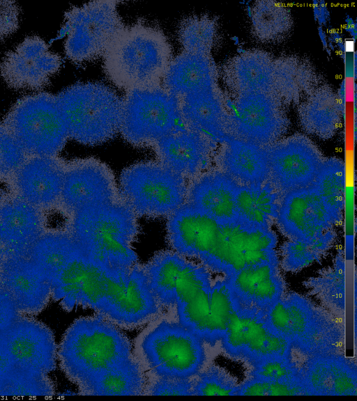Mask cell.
<instances>
[{
  "mask_svg": "<svg viewBox=\"0 0 357 401\" xmlns=\"http://www.w3.org/2000/svg\"><path fill=\"white\" fill-rule=\"evenodd\" d=\"M152 148L158 162L186 180L207 171L213 151L209 136L183 125L162 137Z\"/></svg>",
  "mask_w": 357,
  "mask_h": 401,
  "instance_id": "cell-23",
  "label": "cell"
},
{
  "mask_svg": "<svg viewBox=\"0 0 357 401\" xmlns=\"http://www.w3.org/2000/svg\"><path fill=\"white\" fill-rule=\"evenodd\" d=\"M109 81L126 92L162 86L172 59L164 32L143 21L124 25L102 56Z\"/></svg>",
  "mask_w": 357,
  "mask_h": 401,
  "instance_id": "cell-4",
  "label": "cell"
},
{
  "mask_svg": "<svg viewBox=\"0 0 357 401\" xmlns=\"http://www.w3.org/2000/svg\"><path fill=\"white\" fill-rule=\"evenodd\" d=\"M119 134L137 148L153 147L183 126L178 100L162 86L126 92Z\"/></svg>",
  "mask_w": 357,
  "mask_h": 401,
  "instance_id": "cell-9",
  "label": "cell"
},
{
  "mask_svg": "<svg viewBox=\"0 0 357 401\" xmlns=\"http://www.w3.org/2000/svg\"><path fill=\"white\" fill-rule=\"evenodd\" d=\"M221 342L229 356L251 365L271 359H291L293 349L290 342L270 326L265 312L242 308L236 302Z\"/></svg>",
  "mask_w": 357,
  "mask_h": 401,
  "instance_id": "cell-13",
  "label": "cell"
},
{
  "mask_svg": "<svg viewBox=\"0 0 357 401\" xmlns=\"http://www.w3.org/2000/svg\"><path fill=\"white\" fill-rule=\"evenodd\" d=\"M187 180L158 160L125 168L119 175L120 200L137 217H167L186 203Z\"/></svg>",
  "mask_w": 357,
  "mask_h": 401,
  "instance_id": "cell-7",
  "label": "cell"
},
{
  "mask_svg": "<svg viewBox=\"0 0 357 401\" xmlns=\"http://www.w3.org/2000/svg\"><path fill=\"white\" fill-rule=\"evenodd\" d=\"M77 244L67 228H48L32 246L29 257L52 278L68 262Z\"/></svg>",
  "mask_w": 357,
  "mask_h": 401,
  "instance_id": "cell-32",
  "label": "cell"
},
{
  "mask_svg": "<svg viewBox=\"0 0 357 401\" xmlns=\"http://www.w3.org/2000/svg\"><path fill=\"white\" fill-rule=\"evenodd\" d=\"M210 26L202 18L183 19L177 29V38L183 51L205 53L209 41Z\"/></svg>",
  "mask_w": 357,
  "mask_h": 401,
  "instance_id": "cell-41",
  "label": "cell"
},
{
  "mask_svg": "<svg viewBox=\"0 0 357 401\" xmlns=\"http://www.w3.org/2000/svg\"><path fill=\"white\" fill-rule=\"evenodd\" d=\"M51 297L66 311L89 308L125 328L148 322L160 307L142 265H136L129 274L114 272L90 260L78 246L52 278Z\"/></svg>",
  "mask_w": 357,
  "mask_h": 401,
  "instance_id": "cell-1",
  "label": "cell"
},
{
  "mask_svg": "<svg viewBox=\"0 0 357 401\" xmlns=\"http://www.w3.org/2000/svg\"><path fill=\"white\" fill-rule=\"evenodd\" d=\"M236 395H309L302 382H275L249 377L239 384Z\"/></svg>",
  "mask_w": 357,
  "mask_h": 401,
  "instance_id": "cell-40",
  "label": "cell"
},
{
  "mask_svg": "<svg viewBox=\"0 0 357 401\" xmlns=\"http://www.w3.org/2000/svg\"><path fill=\"white\" fill-rule=\"evenodd\" d=\"M344 164L335 158L324 161L312 185L321 198L329 214L338 224L342 219L345 200Z\"/></svg>",
  "mask_w": 357,
  "mask_h": 401,
  "instance_id": "cell-35",
  "label": "cell"
},
{
  "mask_svg": "<svg viewBox=\"0 0 357 401\" xmlns=\"http://www.w3.org/2000/svg\"><path fill=\"white\" fill-rule=\"evenodd\" d=\"M234 307L235 301L229 281L225 277L211 287L208 314L198 336L211 345L221 340Z\"/></svg>",
  "mask_w": 357,
  "mask_h": 401,
  "instance_id": "cell-36",
  "label": "cell"
},
{
  "mask_svg": "<svg viewBox=\"0 0 357 401\" xmlns=\"http://www.w3.org/2000/svg\"><path fill=\"white\" fill-rule=\"evenodd\" d=\"M303 285L324 306L337 315H343L345 310V260L342 250H339L331 265L308 278L303 282Z\"/></svg>",
  "mask_w": 357,
  "mask_h": 401,
  "instance_id": "cell-31",
  "label": "cell"
},
{
  "mask_svg": "<svg viewBox=\"0 0 357 401\" xmlns=\"http://www.w3.org/2000/svg\"><path fill=\"white\" fill-rule=\"evenodd\" d=\"M119 199L118 184L107 164L93 157L66 162L58 207L70 218L82 209Z\"/></svg>",
  "mask_w": 357,
  "mask_h": 401,
  "instance_id": "cell-15",
  "label": "cell"
},
{
  "mask_svg": "<svg viewBox=\"0 0 357 401\" xmlns=\"http://www.w3.org/2000/svg\"><path fill=\"white\" fill-rule=\"evenodd\" d=\"M56 97L69 137L79 143L98 146L119 134L123 100L109 86L96 82L75 84Z\"/></svg>",
  "mask_w": 357,
  "mask_h": 401,
  "instance_id": "cell-6",
  "label": "cell"
},
{
  "mask_svg": "<svg viewBox=\"0 0 357 401\" xmlns=\"http://www.w3.org/2000/svg\"><path fill=\"white\" fill-rule=\"evenodd\" d=\"M57 345L43 322L22 315L0 333V360L25 370L48 375L56 368Z\"/></svg>",
  "mask_w": 357,
  "mask_h": 401,
  "instance_id": "cell-14",
  "label": "cell"
},
{
  "mask_svg": "<svg viewBox=\"0 0 357 401\" xmlns=\"http://www.w3.org/2000/svg\"><path fill=\"white\" fill-rule=\"evenodd\" d=\"M47 229L44 211L9 189L0 191V267L12 258L29 255Z\"/></svg>",
  "mask_w": 357,
  "mask_h": 401,
  "instance_id": "cell-17",
  "label": "cell"
},
{
  "mask_svg": "<svg viewBox=\"0 0 357 401\" xmlns=\"http://www.w3.org/2000/svg\"><path fill=\"white\" fill-rule=\"evenodd\" d=\"M61 56L50 50L37 36L26 38L4 56L0 65L1 77L17 90H38L47 86L59 70Z\"/></svg>",
  "mask_w": 357,
  "mask_h": 401,
  "instance_id": "cell-18",
  "label": "cell"
},
{
  "mask_svg": "<svg viewBox=\"0 0 357 401\" xmlns=\"http://www.w3.org/2000/svg\"><path fill=\"white\" fill-rule=\"evenodd\" d=\"M117 1H93L65 13L64 50L71 61L82 63L102 56L125 25Z\"/></svg>",
  "mask_w": 357,
  "mask_h": 401,
  "instance_id": "cell-10",
  "label": "cell"
},
{
  "mask_svg": "<svg viewBox=\"0 0 357 401\" xmlns=\"http://www.w3.org/2000/svg\"><path fill=\"white\" fill-rule=\"evenodd\" d=\"M190 377H159L147 389L151 395H192Z\"/></svg>",
  "mask_w": 357,
  "mask_h": 401,
  "instance_id": "cell-43",
  "label": "cell"
},
{
  "mask_svg": "<svg viewBox=\"0 0 357 401\" xmlns=\"http://www.w3.org/2000/svg\"><path fill=\"white\" fill-rule=\"evenodd\" d=\"M59 365L83 392L105 372L132 359L131 344L119 327L97 315L75 320L57 348Z\"/></svg>",
  "mask_w": 357,
  "mask_h": 401,
  "instance_id": "cell-2",
  "label": "cell"
},
{
  "mask_svg": "<svg viewBox=\"0 0 357 401\" xmlns=\"http://www.w3.org/2000/svg\"><path fill=\"white\" fill-rule=\"evenodd\" d=\"M21 315L10 297L0 287V333Z\"/></svg>",
  "mask_w": 357,
  "mask_h": 401,
  "instance_id": "cell-45",
  "label": "cell"
},
{
  "mask_svg": "<svg viewBox=\"0 0 357 401\" xmlns=\"http://www.w3.org/2000/svg\"><path fill=\"white\" fill-rule=\"evenodd\" d=\"M265 316L270 326L307 358L342 354L344 327L303 295L284 294Z\"/></svg>",
  "mask_w": 357,
  "mask_h": 401,
  "instance_id": "cell-5",
  "label": "cell"
},
{
  "mask_svg": "<svg viewBox=\"0 0 357 401\" xmlns=\"http://www.w3.org/2000/svg\"><path fill=\"white\" fill-rule=\"evenodd\" d=\"M209 75L204 53L182 50L170 61L162 86L178 100L190 93L206 89Z\"/></svg>",
  "mask_w": 357,
  "mask_h": 401,
  "instance_id": "cell-28",
  "label": "cell"
},
{
  "mask_svg": "<svg viewBox=\"0 0 357 401\" xmlns=\"http://www.w3.org/2000/svg\"><path fill=\"white\" fill-rule=\"evenodd\" d=\"M250 377L275 382H302L300 367L291 359H275L252 365Z\"/></svg>",
  "mask_w": 357,
  "mask_h": 401,
  "instance_id": "cell-42",
  "label": "cell"
},
{
  "mask_svg": "<svg viewBox=\"0 0 357 401\" xmlns=\"http://www.w3.org/2000/svg\"><path fill=\"white\" fill-rule=\"evenodd\" d=\"M239 384L225 368L211 365L192 379V395H236Z\"/></svg>",
  "mask_w": 357,
  "mask_h": 401,
  "instance_id": "cell-38",
  "label": "cell"
},
{
  "mask_svg": "<svg viewBox=\"0 0 357 401\" xmlns=\"http://www.w3.org/2000/svg\"><path fill=\"white\" fill-rule=\"evenodd\" d=\"M238 187L217 168L207 170L188 184L186 203L219 222L237 219L235 198Z\"/></svg>",
  "mask_w": 357,
  "mask_h": 401,
  "instance_id": "cell-26",
  "label": "cell"
},
{
  "mask_svg": "<svg viewBox=\"0 0 357 401\" xmlns=\"http://www.w3.org/2000/svg\"><path fill=\"white\" fill-rule=\"evenodd\" d=\"M3 123L28 156H57L70 138L57 97L48 93L18 100Z\"/></svg>",
  "mask_w": 357,
  "mask_h": 401,
  "instance_id": "cell-8",
  "label": "cell"
},
{
  "mask_svg": "<svg viewBox=\"0 0 357 401\" xmlns=\"http://www.w3.org/2000/svg\"><path fill=\"white\" fill-rule=\"evenodd\" d=\"M186 260L173 250H165L142 266L149 288L159 306H176V282Z\"/></svg>",
  "mask_w": 357,
  "mask_h": 401,
  "instance_id": "cell-30",
  "label": "cell"
},
{
  "mask_svg": "<svg viewBox=\"0 0 357 401\" xmlns=\"http://www.w3.org/2000/svg\"><path fill=\"white\" fill-rule=\"evenodd\" d=\"M54 390L48 375L11 366L0 360V396H52Z\"/></svg>",
  "mask_w": 357,
  "mask_h": 401,
  "instance_id": "cell-37",
  "label": "cell"
},
{
  "mask_svg": "<svg viewBox=\"0 0 357 401\" xmlns=\"http://www.w3.org/2000/svg\"><path fill=\"white\" fill-rule=\"evenodd\" d=\"M0 287L22 315L39 314L51 298V280L29 255L12 258L3 264Z\"/></svg>",
  "mask_w": 357,
  "mask_h": 401,
  "instance_id": "cell-22",
  "label": "cell"
},
{
  "mask_svg": "<svg viewBox=\"0 0 357 401\" xmlns=\"http://www.w3.org/2000/svg\"><path fill=\"white\" fill-rule=\"evenodd\" d=\"M267 154L268 182L282 196L310 187L324 161L314 145L302 136L277 143Z\"/></svg>",
  "mask_w": 357,
  "mask_h": 401,
  "instance_id": "cell-16",
  "label": "cell"
},
{
  "mask_svg": "<svg viewBox=\"0 0 357 401\" xmlns=\"http://www.w3.org/2000/svg\"><path fill=\"white\" fill-rule=\"evenodd\" d=\"M66 161L57 156H29L7 182L8 189L49 211L59 206Z\"/></svg>",
  "mask_w": 357,
  "mask_h": 401,
  "instance_id": "cell-19",
  "label": "cell"
},
{
  "mask_svg": "<svg viewBox=\"0 0 357 401\" xmlns=\"http://www.w3.org/2000/svg\"><path fill=\"white\" fill-rule=\"evenodd\" d=\"M336 236L332 229L310 240L287 239L280 248L279 265L286 272H298L319 262L333 246Z\"/></svg>",
  "mask_w": 357,
  "mask_h": 401,
  "instance_id": "cell-34",
  "label": "cell"
},
{
  "mask_svg": "<svg viewBox=\"0 0 357 401\" xmlns=\"http://www.w3.org/2000/svg\"><path fill=\"white\" fill-rule=\"evenodd\" d=\"M145 379L139 364L132 358L105 372L95 380L83 395H141Z\"/></svg>",
  "mask_w": 357,
  "mask_h": 401,
  "instance_id": "cell-33",
  "label": "cell"
},
{
  "mask_svg": "<svg viewBox=\"0 0 357 401\" xmlns=\"http://www.w3.org/2000/svg\"><path fill=\"white\" fill-rule=\"evenodd\" d=\"M19 21L17 3L13 1H0V42L16 31Z\"/></svg>",
  "mask_w": 357,
  "mask_h": 401,
  "instance_id": "cell-44",
  "label": "cell"
},
{
  "mask_svg": "<svg viewBox=\"0 0 357 401\" xmlns=\"http://www.w3.org/2000/svg\"><path fill=\"white\" fill-rule=\"evenodd\" d=\"M279 267L263 262L227 277L236 304L242 308L268 310L285 294V283Z\"/></svg>",
  "mask_w": 357,
  "mask_h": 401,
  "instance_id": "cell-24",
  "label": "cell"
},
{
  "mask_svg": "<svg viewBox=\"0 0 357 401\" xmlns=\"http://www.w3.org/2000/svg\"><path fill=\"white\" fill-rule=\"evenodd\" d=\"M275 223L288 239L304 241L319 237L336 226L312 186L282 196Z\"/></svg>",
  "mask_w": 357,
  "mask_h": 401,
  "instance_id": "cell-20",
  "label": "cell"
},
{
  "mask_svg": "<svg viewBox=\"0 0 357 401\" xmlns=\"http://www.w3.org/2000/svg\"><path fill=\"white\" fill-rule=\"evenodd\" d=\"M220 222L185 203L167 217L166 237L172 250L204 265L217 240Z\"/></svg>",
  "mask_w": 357,
  "mask_h": 401,
  "instance_id": "cell-21",
  "label": "cell"
},
{
  "mask_svg": "<svg viewBox=\"0 0 357 401\" xmlns=\"http://www.w3.org/2000/svg\"><path fill=\"white\" fill-rule=\"evenodd\" d=\"M142 350L158 377H191L206 361L204 341L179 322H162L144 338Z\"/></svg>",
  "mask_w": 357,
  "mask_h": 401,
  "instance_id": "cell-12",
  "label": "cell"
},
{
  "mask_svg": "<svg viewBox=\"0 0 357 401\" xmlns=\"http://www.w3.org/2000/svg\"><path fill=\"white\" fill-rule=\"evenodd\" d=\"M29 156L3 123H0V183H7Z\"/></svg>",
  "mask_w": 357,
  "mask_h": 401,
  "instance_id": "cell-39",
  "label": "cell"
},
{
  "mask_svg": "<svg viewBox=\"0 0 357 401\" xmlns=\"http://www.w3.org/2000/svg\"><path fill=\"white\" fill-rule=\"evenodd\" d=\"M282 196L267 181L250 187H238L235 198L236 219L249 225L271 228Z\"/></svg>",
  "mask_w": 357,
  "mask_h": 401,
  "instance_id": "cell-29",
  "label": "cell"
},
{
  "mask_svg": "<svg viewBox=\"0 0 357 401\" xmlns=\"http://www.w3.org/2000/svg\"><path fill=\"white\" fill-rule=\"evenodd\" d=\"M300 373L309 395H357L356 363L343 354L308 357Z\"/></svg>",
  "mask_w": 357,
  "mask_h": 401,
  "instance_id": "cell-25",
  "label": "cell"
},
{
  "mask_svg": "<svg viewBox=\"0 0 357 401\" xmlns=\"http://www.w3.org/2000/svg\"><path fill=\"white\" fill-rule=\"evenodd\" d=\"M277 244V235L271 228L253 226L238 219L220 222L215 247L204 266L229 277L252 265L263 262L279 265Z\"/></svg>",
  "mask_w": 357,
  "mask_h": 401,
  "instance_id": "cell-11",
  "label": "cell"
},
{
  "mask_svg": "<svg viewBox=\"0 0 357 401\" xmlns=\"http://www.w3.org/2000/svg\"><path fill=\"white\" fill-rule=\"evenodd\" d=\"M215 168L238 187L262 184L268 178L267 151L252 145L233 143L218 155Z\"/></svg>",
  "mask_w": 357,
  "mask_h": 401,
  "instance_id": "cell-27",
  "label": "cell"
},
{
  "mask_svg": "<svg viewBox=\"0 0 357 401\" xmlns=\"http://www.w3.org/2000/svg\"><path fill=\"white\" fill-rule=\"evenodd\" d=\"M137 218L119 199L78 211L67 227L90 260L112 272L129 274L138 264L132 247L139 230Z\"/></svg>",
  "mask_w": 357,
  "mask_h": 401,
  "instance_id": "cell-3",
  "label": "cell"
}]
</instances>
